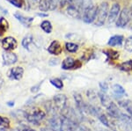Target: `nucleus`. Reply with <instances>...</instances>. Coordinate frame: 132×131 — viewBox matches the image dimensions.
<instances>
[{
    "label": "nucleus",
    "mask_w": 132,
    "mask_h": 131,
    "mask_svg": "<svg viewBox=\"0 0 132 131\" xmlns=\"http://www.w3.org/2000/svg\"><path fill=\"white\" fill-rule=\"evenodd\" d=\"M2 45L5 50H12L17 48V41L12 37H5L2 41Z\"/></svg>",
    "instance_id": "1a4fd4ad"
},
{
    "label": "nucleus",
    "mask_w": 132,
    "mask_h": 131,
    "mask_svg": "<svg viewBox=\"0 0 132 131\" xmlns=\"http://www.w3.org/2000/svg\"><path fill=\"white\" fill-rule=\"evenodd\" d=\"M97 10H98V7H96V6H94V5H92L91 7L85 10L84 12H83V20L86 23H87V24L93 23V21L95 20V19H96Z\"/></svg>",
    "instance_id": "7ed1b4c3"
},
{
    "label": "nucleus",
    "mask_w": 132,
    "mask_h": 131,
    "mask_svg": "<svg viewBox=\"0 0 132 131\" xmlns=\"http://www.w3.org/2000/svg\"><path fill=\"white\" fill-rule=\"evenodd\" d=\"M119 12H120V5L118 4H114L111 7V10L109 11V13H108V24H112L117 20Z\"/></svg>",
    "instance_id": "6e6552de"
},
{
    "label": "nucleus",
    "mask_w": 132,
    "mask_h": 131,
    "mask_svg": "<svg viewBox=\"0 0 132 131\" xmlns=\"http://www.w3.org/2000/svg\"><path fill=\"white\" fill-rule=\"evenodd\" d=\"M17 131H35V130L33 129V128H29V127H27V126L22 125V126H20L18 129H17Z\"/></svg>",
    "instance_id": "473e14b6"
},
{
    "label": "nucleus",
    "mask_w": 132,
    "mask_h": 131,
    "mask_svg": "<svg viewBox=\"0 0 132 131\" xmlns=\"http://www.w3.org/2000/svg\"><path fill=\"white\" fill-rule=\"evenodd\" d=\"M119 69L123 71H129L132 69V60H128L119 65Z\"/></svg>",
    "instance_id": "6ab92c4d"
},
{
    "label": "nucleus",
    "mask_w": 132,
    "mask_h": 131,
    "mask_svg": "<svg viewBox=\"0 0 132 131\" xmlns=\"http://www.w3.org/2000/svg\"><path fill=\"white\" fill-rule=\"evenodd\" d=\"M71 0H59V4H60L61 7H63L65 5H67L68 3H70Z\"/></svg>",
    "instance_id": "f704fd0d"
},
{
    "label": "nucleus",
    "mask_w": 132,
    "mask_h": 131,
    "mask_svg": "<svg viewBox=\"0 0 132 131\" xmlns=\"http://www.w3.org/2000/svg\"><path fill=\"white\" fill-rule=\"evenodd\" d=\"M124 48L127 51L129 52H132V36H129L125 41L124 44Z\"/></svg>",
    "instance_id": "cd10ccee"
},
{
    "label": "nucleus",
    "mask_w": 132,
    "mask_h": 131,
    "mask_svg": "<svg viewBox=\"0 0 132 131\" xmlns=\"http://www.w3.org/2000/svg\"><path fill=\"white\" fill-rule=\"evenodd\" d=\"M48 51L52 55H55V56H58L60 55L63 49H62V46L61 44L59 43L57 41H54L51 42V44L50 45V47L48 48Z\"/></svg>",
    "instance_id": "9d476101"
},
{
    "label": "nucleus",
    "mask_w": 132,
    "mask_h": 131,
    "mask_svg": "<svg viewBox=\"0 0 132 131\" xmlns=\"http://www.w3.org/2000/svg\"><path fill=\"white\" fill-rule=\"evenodd\" d=\"M45 113L43 111L41 110V109L35 108L34 109L31 113H26V118L27 119V121L31 123H34L35 125H38L39 122L42 121V120L44 119L45 117Z\"/></svg>",
    "instance_id": "f03ea898"
},
{
    "label": "nucleus",
    "mask_w": 132,
    "mask_h": 131,
    "mask_svg": "<svg viewBox=\"0 0 132 131\" xmlns=\"http://www.w3.org/2000/svg\"><path fill=\"white\" fill-rule=\"evenodd\" d=\"M99 99L101 100V103L102 104L103 107H105L106 108H108L110 105L113 103V101L111 100V99L108 96L105 92H100L99 93Z\"/></svg>",
    "instance_id": "dca6fc26"
},
{
    "label": "nucleus",
    "mask_w": 132,
    "mask_h": 131,
    "mask_svg": "<svg viewBox=\"0 0 132 131\" xmlns=\"http://www.w3.org/2000/svg\"><path fill=\"white\" fill-rule=\"evenodd\" d=\"M38 15H39V16H47L46 14H42V13H39Z\"/></svg>",
    "instance_id": "a19ab883"
},
{
    "label": "nucleus",
    "mask_w": 132,
    "mask_h": 131,
    "mask_svg": "<svg viewBox=\"0 0 132 131\" xmlns=\"http://www.w3.org/2000/svg\"><path fill=\"white\" fill-rule=\"evenodd\" d=\"M118 104L120 107H122V108H124L128 113L132 117V102L129 100H121L118 102Z\"/></svg>",
    "instance_id": "f3484780"
},
{
    "label": "nucleus",
    "mask_w": 132,
    "mask_h": 131,
    "mask_svg": "<svg viewBox=\"0 0 132 131\" xmlns=\"http://www.w3.org/2000/svg\"><path fill=\"white\" fill-rule=\"evenodd\" d=\"M33 39H34L33 35H32V34H27V36L23 39L22 46L25 48H27V49H29V46H30V44L33 42Z\"/></svg>",
    "instance_id": "4be33fe9"
},
{
    "label": "nucleus",
    "mask_w": 132,
    "mask_h": 131,
    "mask_svg": "<svg viewBox=\"0 0 132 131\" xmlns=\"http://www.w3.org/2000/svg\"><path fill=\"white\" fill-rule=\"evenodd\" d=\"M14 16H15V18L19 21H20L23 26L27 27H30V25L32 24V22H33V20H34L33 18H27V17H24L23 15L20 14V13H15V14H14Z\"/></svg>",
    "instance_id": "2eb2a0df"
},
{
    "label": "nucleus",
    "mask_w": 132,
    "mask_h": 131,
    "mask_svg": "<svg viewBox=\"0 0 132 131\" xmlns=\"http://www.w3.org/2000/svg\"><path fill=\"white\" fill-rule=\"evenodd\" d=\"M112 89H113V92H114V95H116V96H118V97H122L123 95L126 94V92H125L124 88L118 84H114Z\"/></svg>",
    "instance_id": "a211bd4d"
},
{
    "label": "nucleus",
    "mask_w": 132,
    "mask_h": 131,
    "mask_svg": "<svg viewBox=\"0 0 132 131\" xmlns=\"http://www.w3.org/2000/svg\"><path fill=\"white\" fill-rule=\"evenodd\" d=\"M123 42L122 35H114L109 39L108 44L111 47H116V46H122Z\"/></svg>",
    "instance_id": "4468645a"
},
{
    "label": "nucleus",
    "mask_w": 132,
    "mask_h": 131,
    "mask_svg": "<svg viewBox=\"0 0 132 131\" xmlns=\"http://www.w3.org/2000/svg\"><path fill=\"white\" fill-rule=\"evenodd\" d=\"M54 101L55 107L58 111H63L66 107V101H67V98L65 95L63 94H57L53 99Z\"/></svg>",
    "instance_id": "39448f33"
},
{
    "label": "nucleus",
    "mask_w": 132,
    "mask_h": 131,
    "mask_svg": "<svg viewBox=\"0 0 132 131\" xmlns=\"http://www.w3.org/2000/svg\"><path fill=\"white\" fill-rule=\"evenodd\" d=\"M98 118H99L100 121H101L103 125H105L106 127H108V128H110V127H111V125H110V122H109V120H108V117L106 115H104V113H101V115L98 116Z\"/></svg>",
    "instance_id": "5701e85b"
},
{
    "label": "nucleus",
    "mask_w": 132,
    "mask_h": 131,
    "mask_svg": "<svg viewBox=\"0 0 132 131\" xmlns=\"http://www.w3.org/2000/svg\"><path fill=\"white\" fill-rule=\"evenodd\" d=\"M108 14V5L107 2L101 3L97 10V15L95 19V25L98 27H101L104 25L105 20Z\"/></svg>",
    "instance_id": "f257e3e1"
},
{
    "label": "nucleus",
    "mask_w": 132,
    "mask_h": 131,
    "mask_svg": "<svg viewBox=\"0 0 132 131\" xmlns=\"http://www.w3.org/2000/svg\"><path fill=\"white\" fill-rule=\"evenodd\" d=\"M100 87H101L102 92H107V91L108 89V84L105 83V82H101V83H100Z\"/></svg>",
    "instance_id": "2f4dec72"
},
{
    "label": "nucleus",
    "mask_w": 132,
    "mask_h": 131,
    "mask_svg": "<svg viewBox=\"0 0 132 131\" xmlns=\"http://www.w3.org/2000/svg\"><path fill=\"white\" fill-rule=\"evenodd\" d=\"M41 27L46 33H50L52 32V26H51V23L48 20L42 21L41 24Z\"/></svg>",
    "instance_id": "aec40b11"
},
{
    "label": "nucleus",
    "mask_w": 132,
    "mask_h": 131,
    "mask_svg": "<svg viewBox=\"0 0 132 131\" xmlns=\"http://www.w3.org/2000/svg\"><path fill=\"white\" fill-rule=\"evenodd\" d=\"M65 48L67 49V51L71 52V53H75L78 51V46L75 43H72V42H67L65 44Z\"/></svg>",
    "instance_id": "b1692460"
},
{
    "label": "nucleus",
    "mask_w": 132,
    "mask_h": 131,
    "mask_svg": "<svg viewBox=\"0 0 132 131\" xmlns=\"http://www.w3.org/2000/svg\"><path fill=\"white\" fill-rule=\"evenodd\" d=\"M67 13L69 15H71V17H74V18H78L80 13V10L76 5H74V4L70 2L67 8Z\"/></svg>",
    "instance_id": "ddd939ff"
},
{
    "label": "nucleus",
    "mask_w": 132,
    "mask_h": 131,
    "mask_svg": "<svg viewBox=\"0 0 132 131\" xmlns=\"http://www.w3.org/2000/svg\"><path fill=\"white\" fill-rule=\"evenodd\" d=\"M48 2H50V9L55 10L56 8L59 0H48Z\"/></svg>",
    "instance_id": "7c9ffc66"
},
{
    "label": "nucleus",
    "mask_w": 132,
    "mask_h": 131,
    "mask_svg": "<svg viewBox=\"0 0 132 131\" xmlns=\"http://www.w3.org/2000/svg\"><path fill=\"white\" fill-rule=\"evenodd\" d=\"M8 27H9V24H8L7 20L4 18L0 19V29L3 30L4 32H5L8 29Z\"/></svg>",
    "instance_id": "bb28decb"
},
{
    "label": "nucleus",
    "mask_w": 132,
    "mask_h": 131,
    "mask_svg": "<svg viewBox=\"0 0 132 131\" xmlns=\"http://www.w3.org/2000/svg\"><path fill=\"white\" fill-rule=\"evenodd\" d=\"M28 2H29V5H30L32 8H35L36 5H39L40 0H28Z\"/></svg>",
    "instance_id": "72a5a7b5"
},
{
    "label": "nucleus",
    "mask_w": 132,
    "mask_h": 131,
    "mask_svg": "<svg viewBox=\"0 0 132 131\" xmlns=\"http://www.w3.org/2000/svg\"><path fill=\"white\" fill-rule=\"evenodd\" d=\"M42 131H52L50 129V128H42Z\"/></svg>",
    "instance_id": "ea45409f"
},
{
    "label": "nucleus",
    "mask_w": 132,
    "mask_h": 131,
    "mask_svg": "<svg viewBox=\"0 0 132 131\" xmlns=\"http://www.w3.org/2000/svg\"><path fill=\"white\" fill-rule=\"evenodd\" d=\"M3 59L4 63L6 65H11L17 62V56L14 53L12 52H5L3 54Z\"/></svg>",
    "instance_id": "f8f14e48"
},
{
    "label": "nucleus",
    "mask_w": 132,
    "mask_h": 131,
    "mask_svg": "<svg viewBox=\"0 0 132 131\" xmlns=\"http://www.w3.org/2000/svg\"><path fill=\"white\" fill-rule=\"evenodd\" d=\"M81 66V63L79 61H75L72 57H67L63 60L62 63L63 69H78Z\"/></svg>",
    "instance_id": "423d86ee"
},
{
    "label": "nucleus",
    "mask_w": 132,
    "mask_h": 131,
    "mask_svg": "<svg viewBox=\"0 0 132 131\" xmlns=\"http://www.w3.org/2000/svg\"><path fill=\"white\" fill-rule=\"evenodd\" d=\"M40 85H41V84H37L36 86H33V87H32V89H31V92H36L38 90H39Z\"/></svg>",
    "instance_id": "e433bc0d"
},
{
    "label": "nucleus",
    "mask_w": 132,
    "mask_h": 131,
    "mask_svg": "<svg viewBox=\"0 0 132 131\" xmlns=\"http://www.w3.org/2000/svg\"><path fill=\"white\" fill-rule=\"evenodd\" d=\"M9 120L5 117H3V116H0V126H4V127H8L9 126Z\"/></svg>",
    "instance_id": "c756f323"
},
{
    "label": "nucleus",
    "mask_w": 132,
    "mask_h": 131,
    "mask_svg": "<svg viewBox=\"0 0 132 131\" xmlns=\"http://www.w3.org/2000/svg\"><path fill=\"white\" fill-rule=\"evenodd\" d=\"M7 1H9L12 5L19 8L22 7V5H24V0H7Z\"/></svg>",
    "instance_id": "c85d7f7f"
},
{
    "label": "nucleus",
    "mask_w": 132,
    "mask_h": 131,
    "mask_svg": "<svg viewBox=\"0 0 132 131\" xmlns=\"http://www.w3.org/2000/svg\"><path fill=\"white\" fill-rule=\"evenodd\" d=\"M50 83L53 84L57 89H62L63 87V83L60 78H52L50 79Z\"/></svg>",
    "instance_id": "a878e982"
},
{
    "label": "nucleus",
    "mask_w": 132,
    "mask_h": 131,
    "mask_svg": "<svg viewBox=\"0 0 132 131\" xmlns=\"http://www.w3.org/2000/svg\"><path fill=\"white\" fill-rule=\"evenodd\" d=\"M7 105L9 106V107H13L14 102H12V101H10V102H8V103H7Z\"/></svg>",
    "instance_id": "4c0bfd02"
},
{
    "label": "nucleus",
    "mask_w": 132,
    "mask_h": 131,
    "mask_svg": "<svg viewBox=\"0 0 132 131\" xmlns=\"http://www.w3.org/2000/svg\"><path fill=\"white\" fill-rule=\"evenodd\" d=\"M23 73H24V69L21 67H14L8 71V77L12 80H20L22 77Z\"/></svg>",
    "instance_id": "0eeeda50"
},
{
    "label": "nucleus",
    "mask_w": 132,
    "mask_h": 131,
    "mask_svg": "<svg viewBox=\"0 0 132 131\" xmlns=\"http://www.w3.org/2000/svg\"><path fill=\"white\" fill-rule=\"evenodd\" d=\"M59 63V59H51V60L50 61V65H56Z\"/></svg>",
    "instance_id": "c9c22d12"
},
{
    "label": "nucleus",
    "mask_w": 132,
    "mask_h": 131,
    "mask_svg": "<svg viewBox=\"0 0 132 131\" xmlns=\"http://www.w3.org/2000/svg\"><path fill=\"white\" fill-rule=\"evenodd\" d=\"M129 20V12L128 8H124L121 12L120 16L116 20V26L118 27H125Z\"/></svg>",
    "instance_id": "20e7f679"
},
{
    "label": "nucleus",
    "mask_w": 132,
    "mask_h": 131,
    "mask_svg": "<svg viewBox=\"0 0 132 131\" xmlns=\"http://www.w3.org/2000/svg\"><path fill=\"white\" fill-rule=\"evenodd\" d=\"M39 8L42 12H46L50 9V2L48 0H40L39 2Z\"/></svg>",
    "instance_id": "393cba45"
},
{
    "label": "nucleus",
    "mask_w": 132,
    "mask_h": 131,
    "mask_svg": "<svg viewBox=\"0 0 132 131\" xmlns=\"http://www.w3.org/2000/svg\"><path fill=\"white\" fill-rule=\"evenodd\" d=\"M74 100H75L76 107H77V108H78V110L83 115V113H85V109H86V104L84 102V100H83L82 96L78 93H75L74 94Z\"/></svg>",
    "instance_id": "9b49d317"
},
{
    "label": "nucleus",
    "mask_w": 132,
    "mask_h": 131,
    "mask_svg": "<svg viewBox=\"0 0 132 131\" xmlns=\"http://www.w3.org/2000/svg\"><path fill=\"white\" fill-rule=\"evenodd\" d=\"M103 53H105V55H107L108 59H111V60H116L119 57V53L112 49L105 50V51H103Z\"/></svg>",
    "instance_id": "412c9836"
},
{
    "label": "nucleus",
    "mask_w": 132,
    "mask_h": 131,
    "mask_svg": "<svg viewBox=\"0 0 132 131\" xmlns=\"http://www.w3.org/2000/svg\"><path fill=\"white\" fill-rule=\"evenodd\" d=\"M129 18L132 19V6L130 7V10H129Z\"/></svg>",
    "instance_id": "58836bf2"
}]
</instances>
